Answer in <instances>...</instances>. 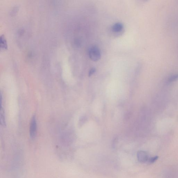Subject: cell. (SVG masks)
<instances>
[{"label": "cell", "mask_w": 178, "mask_h": 178, "mask_svg": "<svg viewBox=\"0 0 178 178\" xmlns=\"http://www.w3.org/2000/svg\"><path fill=\"white\" fill-rule=\"evenodd\" d=\"M158 157H152V158H150L148 160V161L150 163H153L158 159Z\"/></svg>", "instance_id": "obj_8"}, {"label": "cell", "mask_w": 178, "mask_h": 178, "mask_svg": "<svg viewBox=\"0 0 178 178\" xmlns=\"http://www.w3.org/2000/svg\"><path fill=\"white\" fill-rule=\"evenodd\" d=\"M95 69L94 68H92V69H91L90 70V71H89V76H91L92 74L95 73Z\"/></svg>", "instance_id": "obj_9"}, {"label": "cell", "mask_w": 178, "mask_h": 178, "mask_svg": "<svg viewBox=\"0 0 178 178\" xmlns=\"http://www.w3.org/2000/svg\"><path fill=\"white\" fill-rule=\"evenodd\" d=\"M178 79V74L172 75L169 78L168 81L169 82H172Z\"/></svg>", "instance_id": "obj_7"}, {"label": "cell", "mask_w": 178, "mask_h": 178, "mask_svg": "<svg viewBox=\"0 0 178 178\" xmlns=\"http://www.w3.org/2000/svg\"><path fill=\"white\" fill-rule=\"evenodd\" d=\"M123 28V25L122 23L118 22L113 25L112 28V29L114 32H119L122 31Z\"/></svg>", "instance_id": "obj_4"}, {"label": "cell", "mask_w": 178, "mask_h": 178, "mask_svg": "<svg viewBox=\"0 0 178 178\" xmlns=\"http://www.w3.org/2000/svg\"><path fill=\"white\" fill-rule=\"evenodd\" d=\"M137 155L138 160L141 162H145L149 160L147 154L144 151H139L137 153Z\"/></svg>", "instance_id": "obj_3"}, {"label": "cell", "mask_w": 178, "mask_h": 178, "mask_svg": "<svg viewBox=\"0 0 178 178\" xmlns=\"http://www.w3.org/2000/svg\"><path fill=\"white\" fill-rule=\"evenodd\" d=\"M1 46L3 49H6L7 47V43L4 36L1 37Z\"/></svg>", "instance_id": "obj_6"}, {"label": "cell", "mask_w": 178, "mask_h": 178, "mask_svg": "<svg viewBox=\"0 0 178 178\" xmlns=\"http://www.w3.org/2000/svg\"><path fill=\"white\" fill-rule=\"evenodd\" d=\"M0 111V115L1 124L2 126H5L6 125L5 123V116L4 112L3 109L2 108V105L1 104Z\"/></svg>", "instance_id": "obj_5"}, {"label": "cell", "mask_w": 178, "mask_h": 178, "mask_svg": "<svg viewBox=\"0 0 178 178\" xmlns=\"http://www.w3.org/2000/svg\"><path fill=\"white\" fill-rule=\"evenodd\" d=\"M89 56L90 59L94 61L99 60L101 57V54L100 50L97 47H92L89 51Z\"/></svg>", "instance_id": "obj_1"}, {"label": "cell", "mask_w": 178, "mask_h": 178, "mask_svg": "<svg viewBox=\"0 0 178 178\" xmlns=\"http://www.w3.org/2000/svg\"><path fill=\"white\" fill-rule=\"evenodd\" d=\"M37 129V123L36 118L35 116H33L30 122V135L31 138H34L36 135Z\"/></svg>", "instance_id": "obj_2"}]
</instances>
